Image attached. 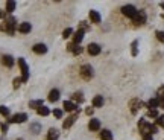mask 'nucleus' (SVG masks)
<instances>
[{
    "label": "nucleus",
    "mask_w": 164,
    "mask_h": 140,
    "mask_svg": "<svg viewBox=\"0 0 164 140\" xmlns=\"http://www.w3.org/2000/svg\"><path fill=\"white\" fill-rule=\"evenodd\" d=\"M67 50L71 52L73 55H81V53H82V46H76V44H73V43H69Z\"/></svg>",
    "instance_id": "obj_15"
},
{
    "label": "nucleus",
    "mask_w": 164,
    "mask_h": 140,
    "mask_svg": "<svg viewBox=\"0 0 164 140\" xmlns=\"http://www.w3.org/2000/svg\"><path fill=\"white\" fill-rule=\"evenodd\" d=\"M141 107H146V104H144V102H141L138 98H134V99H131V101H129V110H131V113H132V114H135Z\"/></svg>",
    "instance_id": "obj_4"
},
{
    "label": "nucleus",
    "mask_w": 164,
    "mask_h": 140,
    "mask_svg": "<svg viewBox=\"0 0 164 140\" xmlns=\"http://www.w3.org/2000/svg\"><path fill=\"white\" fill-rule=\"evenodd\" d=\"M22 78H15V79H14V81H12V85H14V88H18V87H20V85H22Z\"/></svg>",
    "instance_id": "obj_34"
},
{
    "label": "nucleus",
    "mask_w": 164,
    "mask_h": 140,
    "mask_svg": "<svg viewBox=\"0 0 164 140\" xmlns=\"http://www.w3.org/2000/svg\"><path fill=\"white\" fill-rule=\"evenodd\" d=\"M17 140H23V139H17Z\"/></svg>",
    "instance_id": "obj_43"
},
{
    "label": "nucleus",
    "mask_w": 164,
    "mask_h": 140,
    "mask_svg": "<svg viewBox=\"0 0 164 140\" xmlns=\"http://www.w3.org/2000/svg\"><path fill=\"white\" fill-rule=\"evenodd\" d=\"M161 8H163V9H164V3H161Z\"/></svg>",
    "instance_id": "obj_42"
},
{
    "label": "nucleus",
    "mask_w": 164,
    "mask_h": 140,
    "mask_svg": "<svg viewBox=\"0 0 164 140\" xmlns=\"http://www.w3.org/2000/svg\"><path fill=\"white\" fill-rule=\"evenodd\" d=\"M88 29H90V26L85 23V22H81V23H79V31H84V32H85V31H88Z\"/></svg>",
    "instance_id": "obj_36"
},
{
    "label": "nucleus",
    "mask_w": 164,
    "mask_h": 140,
    "mask_svg": "<svg viewBox=\"0 0 164 140\" xmlns=\"http://www.w3.org/2000/svg\"><path fill=\"white\" fill-rule=\"evenodd\" d=\"M32 50L35 52L36 55H44V53L47 52V46L46 44H43V43H38V44H34Z\"/></svg>",
    "instance_id": "obj_14"
},
{
    "label": "nucleus",
    "mask_w": 164,
    "mask_h": 140,
    "mask_svg": "<svg viewBox=\"0 0 164 140\" xmlns=\"http://www.w3.org/2000/svg\"><path fill=\"white\" fill-rule=\"evenodd\" d=\"M100 139L102 140H113V132L109 129H102L100 132Z\"/></svg>",
    "instance_id": "obj_23"
},
{
    "label": "nucleus",
    "mask_w": 164,
    "mask_h": 140,
    "mask_svg": "<svg viewBox=\"0 0 164 140\" xmlns=\"http://www.w3.org/2000/svg\"><path fill=\"white\" fill-rule=\"evenodd\" d=\"M157 99H160V101L164 102V85L158 88V92H157Z\"/></svg>",
    "instance_id": "obj_31"
},
{
    "label": "nucleus",
    "mask_w": 164,
    "mask_h": 140,
    "mask_svg": "<svg viewBox=\"0 0 164 140\" xmlns=\"http://www.w3.org/2000/svg\"><path fill=\"white\" fill-rule=\"evenodd\" d=\"M70 37H73V29L71 28H67V29H64V32H62V38H70Z\"/></svg>",
    "instance_id": "obj_29"
},
{
    "label": "nucleus",
    "mask_w": 164,
    "mask_h": 140,
    "mask_svg": "<svg viewBox=\"0 0 164 140\" xmlns=\"http://www.w3.org/2000/svg\"><path fill=\"white\" fill-rule=\"evenodd\" d=\"M0 129H2L3 134H6V132H8V123H2V125H0Z\"/></svg>",
    "instance_id": "obj_38"
},
{
    "label": "nucleus",
    "mask_w": 164,
    "mask_h": 140,
    "mask_svg": "<svg viewBox=\"0 0 164 140\" xmlns=\"http://www.w3.org/2000/svg\"><path fill=\"white\" fill-rule=\"evenodd\" d=\"M53 116L56 117V119H61V117H62V110H59V108H55V110H53Z\"/></svg>",
    "instance_id": "obj_37"
},
{
    "label": "nucleus",
    "mask_w": 164,
    "mask_h": 140,
    "mask_svg": "<svg viewBox=\"0 0 164 140\" xmlns=\"http://www.w3.org/2000/svg\"><path fill=\"white\" fill-rule=\"evenodd\" d=\"M43 105H44V102H43L41 99H38V101H31V102H29V108H36V110H38V108H41Z\"/></svg>",
    "instance_id": "obj_25"
},
{
    "label": "nucleus",
    "mask_w": 164,
    "mask_h": 140,
    "mask_svg": "<svg viewBox=\"0 0 164 140\" xmlns=\"http://www.w3.org/2000/svg\"><path fill=\"white\" fill-rule=\"evenodd\" d=\"M36 113H38L40 116H49V114H50V110H49L47 107H44V105H43L41 108H38V110H36Z\"/></svg>",
    "instance_id": "obj_28"
},
{
    "label": "nucleus",
    "mask_w": 164,
    "mask_h": 140,
    "mask_svg": "<svg viewBox=\"0 0 164 140\" xmlns=\"http://www.w3.org/2000/svg\"><path fill=\"white\" fill-rule=\"evenodd\" d=\"M62 107H64V110L69 111V113H78V111H79V107L75 104V102H71V101H64Z\"/></svg>",
    "instance_id": "obj_9"
},
{
    "label": "nucleus",
    "mask_w": 164,
    "mask_h": 140,
    "mask_svg": "<svg viewBox=\"0 0 164 140\" xmlns=\"http://www.w3.org/2000/svg\"><path fill=\"white\" fill-rule=\"evenodd\" d=\"M78 114H79V111H78V113H75V114H71V116H69L65 120H64V123H62L64 129H69L70 127H73V123H75V122H76V119H78Z\"/></svg>",
    "instance_id": "obj_10"
},
{
    "label": "nucleus",
    "mask_w": 164,
    "mask_h": 140,
    "mask_svg": "<svg viewBox=\"0 0 164 140\" xmlns=\"http://www.w3.org/2000/svg\"><path fill=\"white\" fill-rule=\"evenodd\" d=\"M104 104H105V99H104V96L97 94V96H94V98H93V108H100V107H102Z\"/></svg>",
    "instance_id": "obj_16"
},
{
    "label": "nucleus",
    "mask_w": 164,
    "mask_h": 140,
    "mask_svg": "<svg viewBox=\"0 0 164 140\" xmlns=\"http://www.w3.org/2000/svg\"><path fill=\"white\" fill-rule=\"evenodd\" d=\"M138 41L135 40V41H132V44H131V53H132V57H137L138 55Z\"/></svg>",
    "instance_id": "obj_27"
},
{
    "label": "nucleus",
    "mask_w": 164,
    "mask_h": 140,
    "mask_svg": "<svg viewBox=\"0 0 164 140\" xmlns=\"http://www.w3.org/2000/svg\"><path fill=\"white\" fill-rule=\"evenodd\" d=\"M2 64L6 66V67H12L14 66V58H12L11 55H3L2 57Z\"/></svg>",
    "instance_id": "obj_19"
},
{
    "label": "nucleus",
    "mask_w": 164,
    "mask_h": 140,
    "mask_svg": "<svg viewBox=\"0 0 164 140\" xmlns=\"http://www.w3.org/2000/svg\"><path fill=\"white\" fill-rule=\"evenodd\" d=\"M137 12H138V9H135V6H132V5H125V6L122 8V14L129 17V18H134Z\"/></svg>",
    "instance_id": "obj_6"
},
{
    "label": "nucleus",
    "mask_w": 164,
    "mask_h": 140,
    "mask_svg": "<svg viewBox=\"0 0 164 140\" xmlns=\"http://www.w3.org/2000/svg\"><path fill=\"white\" fill-rule=\"evenodd\" d=\"M5 15H6V11L0 9V18H5Z\"/></svg>",
    "instance_id": "obj_41"
},
{
    "label": "nucleus",
    "mask_w": 164,
    "mask_h": 140,
    "mask_svg": "<svg viewBox=\"0 0 164 140\" xmlns=\"http://www.w3.org/2000/svg\"><path fill=\"white\" fill-rule=\"evenodd\" d=\"M0 114L5 117H9V108L5 107V105H0Z\"/></svg>",
    "instance_id": "obj_30"
},
{
    "label": "nucleus",
    "mask_w": 164,
    "mask_h": 140,
    "mask_svg": "<svg viewBox=\"0 0 164 140\" xmlns=\"http://www.w3.org/2000/svg\"><path fill=\"white\" fill-rule=\"evenodd\" d=\"M132 22H134L135 26H140V24L146 23V14H144V11H138V12H137V14H135V17L132 18Z\"/></svg>",
    "instance_id": "obj_8"
},
{
    "label": "nucleus",
    "mask_w": 164,
    "mask_h": 140,
    "mask_svg": "<svg viewBox=\"0 0 164 140\" xmlns=\"http://www.w3.org/2000/svg\"><path fill=\"white\" fill-rule=\"evenodd\" d=\"M15 6H17V3L14 0H9V2H6V9L5 11L8 12V14H11L12 11H15Z\"/></svg>",
    "instance_id": "obj_24"
},
{
    "label": "nucleus",
    "mask_w": 164,
    "mask_h": 140,
    "mask_svg": "<svg viewBox=\"0 0 164 140\" xmlns=\"http://www.w3.org/2000/svg\"><path fill=\"white\" fill-rule=\"evenodd\" d=\"M143 140H153L152 134H144V136H143Z\"/></svg>",
    "instance_id": "obj_40"
},
{
    "label": "nucleus",
    "mask_w": 164,
    "mask_h": 140,
    "mask_svg": "<svg viewBox=\"0 0 164 140\" xmlns=\"http://www.w3.org/2000/svg\"><path fill=\"white\" fill-rule=\"evenodd\" d=\"M29 129H31L32 134H40V132H41V125L35 122V123H32V125L29 127Z\"/></svg>",
    "instance_id": "obj_26"
},
{
    "label": "nucleus",
    "mask_w": 164,
    "mask_h": 140,
    "mask_svg": "<svg viewBox=\"0 0 164 140\" xmlns=\"http://www.w3.org/2000/svg\"><path fill=\"white\" fill-rule=\"evenodd\" d=\"M81 76H82V79H85V81H90V79H91V78L94 76L93 67H91L90 64H85V66H82V67H81Z\"/></svg>",
    "instance_id": "obj_3"
},
{
    "label": "nucleus",
    "mask_w": 164,
    "mask_h": 140,
    "mask_svg": "<svg viewBox=\"0 0 164 140\" xmlns=\"http://www.w3.org/2000/svg\"><path fill=\"white\" fill-rule=\"evenodd\" d=\"M155 37H157L158 41L164 43V31H157V32H155Z\"/></svg>",
    "instance_id": "obj_32"
},
{
    "label": "nucleus",
    "mask_w": 164,
    "mask_h": 140,
    "mask_svg": "<svg viewBox=\"0 0 164 140\" xmlns=\"http://www.w3.org/2000/svg\"><path fill=\"white\" fill-rule=\"evenodd\" d=\"M59 96H61L59 90L58 88H53V90L49 92V101H50V102H56V101L59 99Z\"/></svg>",
    "instance_id": "obj_17"
},
{
    "label": "nucleus",
    "mask_w": 164,
    "mask_h": 140,
    "mask_svg": "<svg viewBox=\"0 0 164 140\" xmlns=\"http://www.w3.org/2000/svg\"><path fill=\"white\" fill-rule=\"evenodd\" d=\"M157 127L164 128V114L163 116H158V119H157Z\"/></svg>",
    "instance_id": "obj_35"
},
{
    "label": "nucleus",
    "mask_w": 164,
    "mask_h": 140,
    "mask_svg": "<svg viewBox=\"0 0 164 140\" xmlns=\"http://www.w3.org/2000/svg\"><path fill=\"white\" fill-rule=\"evenodd\" d=\"M18 67L22 70V81L26 82L29 79V67L26 64V59L24 58H18Z\"/></svg>",
    "instance_id": "obj_2"
},
{
    "label": "nucleus",
    "mask_w": 164,
    "mask_h": 140,
    "mask_svg": "<svg viewBox=\"0 0 164 140\" xmlns=\"http://www.w3.org/2000/svg\"><path fill=\"white\" fill-rule=\"evenodd\" d=\"M151 127H152V123H147L144 119H140V120H138V128H140L141 136H144V134H151Z\"/></svg>",
    "instance_id": "obj_7"
},
{
    "label": "nucleus",
    "mask_w": 164,
    "mask_h": 140,
    "mask_svg": "<svg viewBox=\"0 0 164 140\" xmlns=\"http://www.w3.org/2000/svg\"><path fill=\"white\" fill-rule=\"evenodd\" d=\"M84 35H85L84 31H78V32H75V34H73V40H71V43L76 44V46H81L82 40H84Z\"/></svg>",
    "instance_id": "obj_11"
},
{
    "label": "nucleus",
    "mask_w": 164,
    "mask_h": 140,
    "mask_svg": "<svg viewBox=\"0 0 164 140\" xmlns=\"http://www.w3.org/2000/svg\"><path fill=\"white\" fill-rule=\"evenodd\" d=\"M85 113H87L88 116H91V114H93V113H94V108H93V107H88V108L85 110Z\"/></svg>",
    "instance_id": "obj_39"
},
{
    "label": "nucleus",
    "mask_w": 164,
    "mask_h": 140,
    "mask_svg": "<svg viewBox=\"0 0 164 140\" xmlns=\"http://www.w3.org/2000/svg\"><path fill=\"white\" fill-rule=\"evenodd\" d=\"M31 31H32V24L29 22H23V23L18 24V32L20 34H29Z\"/></svg>",
    "instance_id": "obj_13"
},
{
    "label": "nucleus",
    "mask_w": 164,
    "mask_h": 140,
    "mask_svg": "<svg viewBox=\"0 0 164 140\" xmlns=\"http://www.w3.org/2000/svg\"><path fill=\"white\" fill-rule=\"evenodd\" d=\"M58 137H59L58 129L50 128L49 131H47V137H46V140H58Z\"/></svg>",
    "instance_id": "obj_18"
},
{
    "label": "nucleus",
    "mask_w": 164,
    "mask_h": 140,
    "mask_svg": "<svg viewBox=\"0 0 164 140\" xmlns=\"http://www.w3.org/2000/svg\"><path fill=\"white\" fill-rule=\"evenodd\" d=\"M70 101L71 102H75V104H81V102H84V94H82V92H76V93H73Z\"/></svg>",
    "instance_id": "obj_22"
},
{
    "label": "nucleus",
    "mask_w": 164,
    "mask_h": 140,
    "mask_svg": "<svg viewBox=\"0 0 164 140\" xmlns=\"http://www.w3.org/2000/svg\"><path fill=\"white\" fill-rule=\"evenodd\" d=\"M99 128H100V120L99 119H91L90 123H88V129L90 131H97Z\"/></svg>",
    "instance_id": "obj_20"
},
{
    "label": "nucleus",
    "mask_w": 164,
    "mask_h": 140,
    "mask_svg": "<svg viewBox=\"0 0 164 140\" xmlns=\"http://www.w3.org/2000/svg\"><path fill=\"white\" fill-rule=\"evenodd\" d=\"M90 20H91V22H93L94 24H99L100 23V20H102V18H100V14H99V12L97 11H90Z\"/></svg>",
    "instance_id": "obj_21"
},
{
    "label": "nucleus",
    "mask_w": 164,
    "mask_h": 140,
    "mask_svg": "<svg viewBox=\"0 0 164 140\" xmlns=\"http://www.w3.org/2000/svg\"><path fill=\"white\" fill-rule=\"evenodd\" d=\"M147 116L152 117V119H158V111L157 110H149L147 111Z\"/></svg>",
    "instance_id": "obj_33"
},
{
    "label": "nucleus",
    "mask_w": 164,
    "mask_h": 140,
    "mask_svg": "<svg viewBox=\"0 0 164 140\" xmlns=\"http://www.w3.org/2000/svg\"><path fill=\"white\" fill-rule=\"evenodd\" d=\"M15 26H17V20H15L14 17H8V18H5V23L0 26V31H5L6 34L14 35Z\"/></svg>",
    "instance_id": "obj_1"
},
{
    "label": "nucleus",
    "mask_w": 164,
    "mask_h": 140,
    "mask_svg": "<svg viewBox=\"0 0 164 140\" xmlns=\"http://www.w3.org/2000/svg\"><path fill=\"white\" fill-rule=\"evenodd\" d=\"M87 50H88V53H90L91 57H96V55L100 53V46L96 44V43H90L88 47H87Z\"/></svg>",
    "instance_id": "obj_12"
},
{
    "label": "nucleus",
    "mask_w": 164,
    "mask_h": 140,
    "mask_svg": "<svg viewBox=\"0 0 164 140\" xmlns=\"http://www.w3.org/2000/svg\"><path fill=\"white\" fill-rule=\"evenodd\" d=\"M27 120V114L26 113H17L8 119V123H23Z\"/></svg>",
    "instance_id": "obj_5"
}]
</instances>
